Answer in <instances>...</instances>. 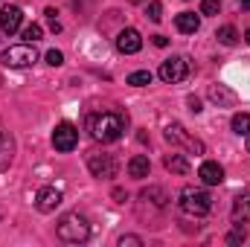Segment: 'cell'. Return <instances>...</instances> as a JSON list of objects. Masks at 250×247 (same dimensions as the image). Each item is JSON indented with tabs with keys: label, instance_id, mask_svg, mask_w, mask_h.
<instances>
[{
	"label": "cell",
	"instance_id": "cell-20",
	"mask_svg": "<svg viewBox=\"0 0 250 247\" xmlns=\"http://www.w3.org/2000/svg\"><path fill=\"white\" fill-rule=\"evenodd\" d=\"M230 125H233V131L239 137H250V114H236Z\"/></svg>",
	"mask_w": 250,
	"mask_h": 247
},
{
	"label": "cell",
	"instance_id": "cell-29",
	"mask_svg": "<svg viewBox=\"0 0 250 247\" xmlns=\"http://www.w3.org/2000/svg\"><path fill=\"white\" fill-rule=\"evenodd\" d=\"M189 105H192V111H195V114H201V102H198L195 96H189Z\"/></svg>",
	"mask_w": 250,
	"mask_h": 247
},
{
	"label": "cell",
	"instance_id": "cell-23",
	"mask_svg": "<svg viewBox=\"0 0 250 247\" xmlns=\"http://www.w3.org/2000/svg\"><path fill=\"white\" fill-rule=\"evenodd\" d=\"M245 239H248V230H245V224H236V227H233V233L227 236V245H242Z\"/></svg>",
	"mask_w": 250,
	"mask_h": 247
},
{
	"label": "cell",
	"instance_id": "cell-24",
	"mask_svg": "<svg viewBox=\"0 0 250 247\" xmlns=\"http://www.w3.org/2000/svg\"><path fill=\"white\" fill-rule=\"evenodd\" d=\"M160 18H163V3H160V0H151V3H148V21L157 23Z\"/></svg>",
	"mask_w": 250,
	"mask_h": 247
},
{
	"label": "cell",
	"instance_id": "cell-32",
	"mask_svg": "<svg viewBox=\"0 0 250 247\" xmlns=\"http://www.w3.org/2000/svg\"><path fill=\"white\" fill-rule=\"evenodd\" d=\"M245 41H248V44H250V29H248V32H245Z\"/></svg>",
	"mask_w": 250,
	"mask_h": 247
},
{
	"label": "cell",
	"instance_id": "cell-7",
	"mask_svg": "<svg viewBox=\"0 0 250 247\" xmlns=\"http://www.w3.org/2000/svg\"><path fill=\"white\" fill-rule=\"evenodd\" d=\"M87 169H90L93 178L108 181V178L117 175V160H114L111 154H90V157H87Z\"/></svg>",
	"mask_w": 250,
	"mask_h": 247
},
{
	"label": "cell",
	"instance_id": "cell-14",
	"mask_svg": "<svg viewBox=\"0 0 250 247\" xmlns=\"http://www.w3.org/2000/svg\"><path fill=\"white\" fill-rule=\"evenodd\" d=\"M175 26H178V32H184V35H195L198 26H201V18H198L195 12H181V15L175 18Z\"/></svg>",
	"mask_w": 250,
	"mask_h": 247
},
{
	"label": "cell",
	"instance_id": "cell-21",
	"mask_svg": "<svg viewBox=\"0 0 250 247\" xmlns=\"http://www.w3.org/2000/svg\"><path fill=\"white\" fill-rule=\"evenodd\" d=\"M151 73L148 70H137V73H131L128 76V84H134V87H146V84H151Z\"/></svg>",
	"mask_w": 250,
	"mask_h": 247
},
{
	"label": "cell",
	"instance_id": "cell-28",
	"mask_svg": "<svg viewBox=\"0 0 250 247\" xmlns=\"http://www.w3.org/2000/svg\"><path fill=\"white\" fill-rule=\"evenodd\" d=\"M125 245L140 247V245H143V239H140V236H123V239H120V247H125Z\"/></svg>",
	"mask_w": 250,
	"mask_h": 247
},
{
	"label": "cell",
	"instance_id": "cell-10",
	"mask_svg": "<svg viewBox=\"0 0 250 247\" xmlns=\"http://www.w3.org/2000/svg\"><path fill=\"white\" fill-rule=\"evenodd\" d=\"M59 204H62V189H56V186H44V189H38V195H35V206H38V212H53Z\"/></svg>",
	"mask_w": 250,
	"mask_h": 247
},
{
	"label": "cell",
	"instance_id": "cell-25",
	"mask_svg": "<svg viewBox=\"0 0 250 247\" xmlns=\"http://www.w3.org/2000/svg\"><path fill=\"white\" fill-rule=\"evenodd\" d=\"M218 9H221L218 0H204L201 3V15H218Z\"/></svg>",
	"mask_w": 250,
	"mask_h": 247
},
{
	"label": "cell",
	"instance_id": "cell-34",
	"mask_svg": "<svg viewBox=\"0 0 250 247\" xmlns=\"http://www.w3.org/2000/svg\"><path fill=\"white\" fill-rule=\"evenodd\" d=\"M131 3H140V0H131Z\"/></svg>",
	"mask_w": 250,
	"mask_h": 247
},
{
	"label": "cell",
	"instance_id": "cell-31",
	"mask_svg": "<svg viewBox=\"0 0 250 247\" xmlns=\"http://www.w3.org/2000/svg\"><path fill=\"white\" fill-rule=\"evenodd\" d=\"M239 6H242V9H248V12H250V0H239Z\"/></svg>",
	"mask_w": 250,
	"mask_h": 247
},
{
	"label": "cell",
	"instance_id": "cell-11",
	"mask_svg": "<svg viewBox=\"0 0 250 247\" xmlns=\"http://www.w3.org/2000/svg\"><path fill=\"white\" fill-rule=\"evenodd\" d=\"M140 47H143V38H140V32H137V29H123V32L117 35V50L125 53V56L140 53Z\"/></svg>",
	"mask_w": 250,
	"mask_h": 247
},
{
	"label": "cell",
	"instance_id": "cell-15",
	"mask_svg": "<svg viewBox=\"0 0 250 247\" xmlns=\"http://www.w3.org/2000/svg\"><path fill=\"white\" fill-rule=\"evenodd\" d=\"M233 221L236 224H248L250 221V195H239L233 201Z\"/></svg>",
	"mask_w": 250,
	"mask_h": 247
},
{
	"label": "cell",
	"instance_id": "cell-12",
	"mask_svg": "<svg viewBox=\"0 0 250 247\" xmlns=\"http://www.w3.org/2000/svg\"><path fill=\"white\" fill-rule=\"evenodd\" d=\"M198 178H201L207 186H218L221 181H224V169H221L215 160H204L201 169H198Z\"/></svg>",
	"mask_w": 250,
	"mask_h": 247
},
{
	"label": "cell",
	"instance_id": "cell-35",
	"mask_svg": "<svg viewBox=\"0 0 250 247\" xmlns=\"http://www.w3.org/2000/svg\"><path fill=\"white\" fill-rule=\"evenodd\" d=\"M0 143H3V137H0Z\"/></svg>",
	"mask_w": 250,
	"mask_h": 247
},
{
	"label": "cell",
	"instance_id": "cell-30",
	"mask_svg": "<svg viewBox=\"0 0 250 247\" xmlns=\"http://www.w3.org/2000/svg\"><path fill=\"white\" fill-rule=\"evenodd\" d=\"M154 44H157V47H166V44H169V38H163V35H154Z\"/></svg>",
	"mask_w": 250,
	"mask_h": 247
},
{
	"label": "cell",
	"instance_id": "cell-16",
	"mask_svg": "<svg viewBox=\"0 0 250 247\" xmlns=\"http://www.w3.org/2000/svg\"><path fill=\"white\" fill-rule=\"evenodd\" d=\"M163 166H166V169H169L172 175H187V172H189L187 157H184V154H178V151L166 154V157H163Z\"/></svg>",
	"mask_w": 250,
	"mask_h": 247
},
{
	"label": "cell",
	"instance_id": "cell-26",
	"mask_svg": "<svg viewBox=\"0 0 250 247\" xmlns=\"http://www.w3.org/2000/svg\"><path fill=\"white\" fill-rule=\"evenodd\" d=\"M44 15H47V21H50V29H53V32H62V23H59V18H56V9H47Z\"/></svg>",
	"mask_w": 250,
	"mask_h": 247
},
{
	"label": "cell",
	"instance_id": "cell-27",
	"mask_svg": "<svg viewBox=\"0 0 250 247\" xmlns=\"http://www.w3.org/2000/svg\"><path fill=\"white\" fill-rule=\"evenodd\" d=\"M47 64H53V67H62V64H64V56L59 53V50H50V53H47Z\"/></svg>",
	"mask_w": 250,
	"mask_h": 247
},
{
	"label": "cell",
	"instance_id": "cell-4",
	"mask_svg": "<svg viewBox=\"0 0 250 247\" xmlns=\"http://www.w3.org/2000/svg\"><path fill=\"white\" fill-rule=\"evenodd\" d=\"M38 62V53L32 44H18V47H9L3 53V64L6 67H32Z\"/></svg>",
	"mask_w": 250,
	"mask_h": 247
},
{
	"label": "cell",
	"instance_id": "cell-18",
	"mask_svg": "<svg viewBox=\"0 0 250 247\" xmlns=\"http://www.w3.org/2000/svg\"><path fill=\"white\" fill-rule=\"evenodd\" d=\"M143 201H151L157 209H163L166 204H169V198H166V192L163 189H157V186H151V189H146L143 192Z\"/></svg>",
	"mask_w": 250,
	"mask_h": 247
},
{
	"label": "cell",
	"instance_id": "cell-17",
	"mask_svg": "<svg viewBox=\"0 0 250 247\" xmlns=\"http://www.w3.org/2000/svg\"><path fill=\"white\" fill-rule=\"evenodd\" d=\"M209 99L218 102V105H233V102H236V96H233L224 84H212V87H209Z\"/></svg>",
	"mask_w": 250,
	"mask_h": 247
},
{
	"label": "cell",
	"instance_id": "cell-8",
	"mask_svg": "<svg viewBox=\"0 0 250 247\" xmlns=\"http://www.w3.org/2000/svg\"><path fill=\"white\" fill-rule=\"evenodd\" d=\"M166 140L169 143H181V145H187V148H192V151H198V154H204V143L201 140H195V137H189L187 128L178 123H172L169 128H166Z\"/></svg>",
	"mask_w": 250,
	"mask_h": 247
},
{
	"label": "cell",
	"instance_id": "cell-33",
	"mask_svg": "<svg viewBox=\"0 0 250 247\" xmlns=\"http://www.w3.org/2000/svg\"><path fill=\"white\" fill-rule=\"evenodd\" d=\"M248 151H250V140H248Z\"/></svg>",
	"mask_w": 250,
	"mask_h": 247
},
{
	"label": "cell",
	"instance_id": "cell-6",
	"mask_svg": "<svg viewBox=\"0 0 250 247\" xmlns=\"http://www.w3.org/2000/svg\"><path fill=\"white\" fill-rule=\"evenodd\" d=\"M79 145V128L73 123H59L53 131V148L56 151H73Z\"/></svg>",
	"mask_w": 250,
	"mask_h": 247
},
{
	"label": "cell",
	"instance_id": "cell-1",
	"mask_svg": "<svg viewBox=\"0 0 250 247\" xmlns=\"http://www.w3.org/2000/svg\"><path fill=\"white\" fill-rule=\"evenodd\" d=\"M87 131L96 143H117L125 131V117L114 111H102V114H90L87 117Z\"/></svg>",
	"mask_w": 250,
	"mask_h": 247
},
{
	"label": "cell",
	"instance_id": "cell-9",
	"mask_svg": "<svg viewBox=\"0 0 250 247\" xmlns=\"http://www.w3.org/2000/svg\"><path fill=\"white\" fill-rule=\"evenodd\" d=\"M21 21H23L21 6H3V9H0V29H3L6 35H15V32L21 29Z\"/></svg>",
	"mask_w": 250,
	"mask_h": 247
},
{
	"label": "cell",
	"instance_id": "cell-19",
	"mask_svg": "<svg viewBox=\"0 0 250 247\" xmlns=\"http://www.w3.org/2000/svg\"><path fill=\"white\" fill-rule=\"evenodd\" d=\"M215 38H218L224 47H233V44L239 41V32H236V26H230V23H227V26H221V29L215 32Z\"/></svg>",
	"mask_w": 250,
	"mask_h": 247
},
{
	"label": "cell",
	"instance_id": "cell-13",
	"mask_svg": "<svg viewBox=\"0 0 250 247\" xmlns=\"http://www.w3.org/2000/svg\"><path fill=\"white\" fill-rule=\"evenodd\" d=\"M148 172H151V163H148L146 154H134V157L128 160V175H131V178L143 181V178H148Z\"/></svg>",
	"mask_w": 250,
	"mask_h": 247
},
{
	"label": "cell",
	"instance_id": "cell-3",
	"mask_svg": "<svg viewBox=\"0 0 250 247\" xmlns=\"http://www.w3.org/2000/svg\"><path fill=\"white\" fill-rule=\"evenodd\" d=\"M178 204H181V209H184L187 215H192V218H201V215H207V212L212 209V198H209L204 189H195V186L181 189Z\"/></svg>",
	"mask_w": 250,
	"mask_h": 247
},
{
	"label": "cell",
	"instance_id": "cell-2",
	"mask_svg": "<svg viewBox=\"0 0 250 247\" xmlns=\"http://www.w3.org/2000/svg\"><path fill=\"white\" fill-rule=\"evenodd\" d=\"M56 233H59V239L67 242V245H79V242H87V239H90V224H87L84 215H79V212H67L62 221H59Z\"/></svg>",
	"mask_w": 250,
	"mask_h": 247
},
{
	"label": "cell",
	"instance_id": "cell-5",
	"mask_svg": "<svg viewBox=\"0 0 250 247\" xmlns=\"http://www.w3.org/2000/svg\"><path fill=\"white\" fill-rule=\"evenodd\" d=\"M187 76H189V64L184 56H172V59H166L160 64V79L166 84H181Z\"/></svg>",
	"mask_w": 250,
	"mask_h": 247
},
{
	"label": "cell",
	"instance_id": "cell-22",
	"mask_svg": "<svg viewBox=\"0 0 250 247\" xmlns=\"http://www.w3.org/2000/svg\"><path fill=\"white\" fill-rule=\"evenodd\" d=\"M41 35H44V29H41L38 23H29V26L23 29V38H26V44H35V41H41Z\"/></svg>",
	"mask_w": 250,
	"mask_h": 247
}]
</instances>
